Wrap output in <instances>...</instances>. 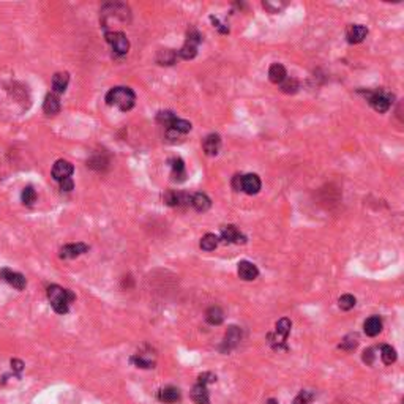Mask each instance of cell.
I'll list each match as a JSON object with an SVG mask.
<instances>
[{"instance_id":"6da1fadb","label":"cell","mask_w":404,"mask_h":404,"mask_svg":"<svg viewBox=\"0 0 404 404\" xmlns=\"http://www.w3.org/2000/svg\"><path fill=\"white\" fill-rule=\"evenodd\" d=\"M106 103L127 112L136 105V95L130 87H114L106 93Z\"/></svg>"},{"instance_id":"7a4b0ae2","label":"cell","mask_w":404,"mask_h":404,"mask_svg":"<svg viewBox=\"0 0 404 404\" xmlns=\"http://www.w3.org/2000/svg\"><path fill=\"white\" fill-rule=\"evenodd\" d=\"M48 298L51 301V307L55 313L66 314L70 310V303L74 300V294L68 289H63L57 284H52L48 287Z\"/></svg>"},{"instance_id":"3957f363","label":"cell","mask_w":404,"mask_h":404,"mask_svg":"<svg viewBox=\"0 0 404 404\" xmlns=\"http://www.w3.org/2000/svg\"><path fill=\"white\" fill-rule=\"evenodd\" d=\"M362 93L366 96L368 103L371 105L373 109L377 112H387L390 109L391 103H393V95L387 90H384V88H379V90H366Z\"/></svg>"},{"instance_id":"277c9868","label":"cell","mask_w":404,"mask_h":404,"mask_svg":"<svg viewBox=\"0 0 404 404\" xmlns=\"http://www.w3.org/2000/svg\"><path fill=\"white\" fill-rule=\"evenodd\" d=\"M202 41V37H200V33L197 30H189L188 32V37H186V41L183 44V48L177 52V55L180 59L183 60H191L196 57V54H197V46H199V43Z\"/></svg>"},{"instance_id":"5b68a950","label":"cell","mask_w":404,"mask_h":404,"mask_svg":"<svg viewBox=\"0 0 404 404\" xmlns=\"http://www.w3.org/2000/svg\"><path fill=\"white\" fill-rule=\"evenodd\" d=\"M290 327H292V322H290L287 318H283V319H279L276 322V325H275V333L268 336L275 349H279V347L284 346V343L287 340V335L290 333Z\"/></svg>"},{"instance_id":"8992f818","label":"cell","mask_w":404,"mask_h":404,"mask_svg":"<svg viewBox=\"0 0 404 404\" xmlns=\"http://www.w3.org/2000/svg\"><path fill=\"white\" fill-rule=\"evenodd\" d=\"M106 41L111 44L112 51L119 55L127 54L130 49V41L127 38V35L123 32L119 30H112V32H106Z\"/></svg>"},{"instance_id":"52a82bcc","label":"cell","mask_w":404,"mask_h":404,"mask_svg":"<svg viewBox=\"0 0 404 404\" xmlns=\"http://www.w3.org/2000/svg\"><path fill=\"white\" fill-rule=\"evenodd\" d=\"M73 172H74V167L70 161L59 160L52 166V178L59 183L62 180H65V178H70L73 175Z\"/></svg>"},{"instance_id":"ba28073f","label":"cell","mask_w":404,"mask_h":404,"mask_svg":"<svg viewBox=\"0 0 404 404\" xmlns=\"http://www.w3.org/2000/svg\"><path fill=\"white\" fill-rule=\"evenodd\" d=\"M240 340H242V330L239 327H235V325H232V327L228 329L226 335H224L221 351L223 352H231L234 347H237Z\"/></svg>"},{"instance_id":"9c48e42d","label":"cell","mask_w":404,"mask_h":404,"mask_svg":"<svg viewBox=\"0 0 404 404\" xmlns=\"http://www.w3.org/2000/svg\"><path fill=\"white\" fill-rule=\"evenodd\" d=\"M221 239L226 243H245L246 237L234 226V224H228V226L221 228Z\"/></svg>"},{"instance_id":"30bf717a","label":"cell","mask_w":404,"mask_h":404,"mask_svg":"<svg viewBox=\"0 0 404 404\" xmlns=\"http://www.w3.org/2000/svg\"><path fill=\"white\" fill-rule=\"evenodd\" d=\"M259 189H261V178L256 174L242 175V191L253 196L259 193Z\"/></svg>"},{"instance_id":"8fae6325","label":"cell","mask_w":404,"mask_h":404,"mask_svg":"<svg viewBox=\"0 0 404 404\" xmlns=\"http://www.w3.org/2000/svg\"><path fill=\"white\" fill-rule=\"evenodd\" d=\"M88 251V246L85 243H70L60 248V257L62 259H74V257L81 256Z\"/></svg>"},{"instance_id":"7c38bea8","label":"cell","mask_w":404,"mask_h":404,"mask_svg":"<svg viewBox=\"0 0 404 404\" xmlns=\"http://www.w3.org/2000/svg\"><path fill=\"white\" fill-rule=\"evenodd\" d=\"M368 35V29L362 24H352L347 27L346 30V37H347V41L351 44H358L362 43Z\"/></svg>"},{"instance_id":"4fadbf2b","label":"cell","mask_w":404,"mask_h":404,"mask_svg":"<svg viewBox=\"0 0 404 404\" xmlns=\"http://www.w3.org/2000/svg\"><path fill=\"white\" fill-rule=\"evenodd\" d=\"M239 276L243 279V281H253L257 276H259V270H257V267L250 262V261H240L239 262Z\"/></svg>"},{"instance_id":"5bb4252c","label":"cell","mask_w":404,"mask_h":404,"mask_svg":"<svg viewBox=\"0 0 404 404\" xmlns=\"http://www.w3.org/2000/svg\"><path fill=\"white\" fill-rule=\"evenodd\" d=\"M0 275H2V278L5 279L8 284L16 287L18 290H22V289L26 287V284H27L24 275H21L18 272H13V270H8V268H4V270L0 272Z\"/></svg>"},{"instance_id":"9a60e30c","label":"cell","mask_w":404,"mask_h":404,"mask_svg":"<svg viewBox=\"0 0 404 404\" xmlns=\"http://www.w3.org/2000/svg\"><path fill=\"white\" fill-rule=\"evenodd\" d=\"M202 147H204V152L209 156H215L220 152L221 147V139L218 134H209V136L202 142Z\"/></svg>"},{"instance_id":"2e32d148","label":"cell","mask_w":404,"mask_h":404,"mask_svg":"<svg viewBox=\"0 0 404 404\" xmlns=\"http://www.w3.org/2000/svg\"><path fill=\"white\" fill-rule=\"evenodd\" d=\"M70 82V74L68 73H55L52 76V92L55 95L63 93L66 90Z\"/></svg>"},{"instance_id":"e0dca14e","label":"cell","mask_w":404,"mask_h":404,"mask_svg":"<svg viewBox=\"0 0 404 404\" xmlns=\"http://www.w3.org/2000/svg\"><path fill=\"white\" fill-rule=\"evenodd\" d=\"M43 111L46 116H55L59 114L60 111V99L55 93H49L46 98H44V103H43Z\"/></svg>"},{"instance_id":"ac0fdd59","label":"cell","mask_w":404,"mask_h":404,"mask_svg":"<svg viewBox=\"0 0 404 404\" xmlns=\"http://www.w3.org/2000/svg\"><path fill=\"white\" fill-rule=\"evenodd\" d=\"M363 330L368 336H376L382 332V321H380L379 316L368 318L363 324Z\"/></svg>"},{"instance_id":"d6986e66","label":"cell","mask_w":404,"mask_h":404,"mask_svg":"<svg viewBox=\"0 0 404 404\" xmlns=\"http://www.w3.org/2000/svg\"><path fill=\"white\" fill-rule=\"evenodd\" d=\"M191 398L196 404H210V396H209V390H207V385H202V384H196L193 387V391H191Z\"/></svg>"},{"instance_id":"ffe728a7","label":"cell","mask_w":404,"mask_h":404,"mask_svg":"<svg viewBox=\"0 0 404 404\" xmlns=\"http://www.w3.org/2000/svg\"><path fill=\"white\" fill-rule=\"evenodd\" d=\"M191 206L197 212H207L210 209V206H212V200L204 193H196V194L191 196Z\"/></svg>"},{"instance_id":"44dd1931","label":"cell","mask_w":404,"mask_h":404,"mask_svg":"<svg viewBox=\"0 0 404 404\" xmlns=\"http://www.w3.org/2000/svg\"><path fill=\"white\" fill-rule=\"evenodd\" d=\"M286 68L281 63H273L268 70V79H270L273 84H281L286 79Z\"/></svg>"},{"instance_id":"7402d4cb","label":"cell","mask_w":404,"mask_h":404,"mask_svg":"<svg viewBox=\"0 0 404 404\" xmlns=\"http://www.w3.org/2000/svg\"><path fill=\"white\" fill-rule=\"evenodd\" d=\"M158 398L163 402H167V404L177 402L178 399H180V390L175 388V387H164V388L160 390Z\"/></svg>"},{"instance_id":"603a6c76","label":"cell","mask_w":404,"mask_h":404,"mask_svg":"<svg viewBox=\"0 0 404 404\" xmlns=\"http://www.w3.org/2000/svg\"><path fill=\"white\" fill-rule=\"evenodd\" d=\"M206 321L210 325H220L224 321V313L220 307H210L206 311Z\"/></svg>"},{"instance_id":"cb8c5ba5","label":"cell","mask_w":404,"mask_h":404,"mask_svg":"<svg viewBox=\"0 0 404 404\" xmlns=\"http://www.w3.org/2000/svg\"><path fill=\"white\" fill-rule=\"evenodd\" d=\"M171 167H172V177L174 180H178V182H183L185 180V163L182 158H172L171 160Z\"/></svg>"},{"instance_id":"d4e9b609","label":"cell","mask_w":404,"mask_h":404,"mask_svg":"<svg viewBox=\"0 0 404 404\" xmlns=\"http://www.w3.org/2000/svg\"><path fill=\"white\" fill-rule=\"evenodd\" d=\"M167 130H174V131H177L178 134H186V133L191 131V123H189L188 120H183V119L175 117Z\"/></svg>"},{"instance_id":"484cf974","label":"cell","mask_w":404,"mask_h":404,"mask_svg":"<svg viewBox=\"0 0 404 404\" xmlns=\"http://www.w3.org/2000/svg\"><path fill=\"white\" fill-rule=\"evenodd\" d=\"M220 239L215 234H206L204 237L200 239V248L204 251H213L218 246Z\"/></svg>"},{"instance_id":"4316f807","label":"cell","mask_w":404,"mask_h":404,"mask_svg":"<svg viewBox=\"0 0 404 404\" xmlns=\"http://www.w3.org/2000/svg\"><path fill=\"white\" fill-rule=\"evenodd\" d=\"M380 358H382V362L385 365H391L396 362V351L393 349L391 346L388 344H384L380 347Z\"/></svg>"},{"instance_id":"83f0119b","label":"cell","mask_w":404,"mask_h":404,"mask_svg":"<svg viewBox=\"0 0 404 404\" xmlns=\"http://www.w3.org/2000/svg\"><path fill=\"white\" fill-rule=\"evenodd\" d=\"M21 199H22V204L24 206H32L33 202L37 200V191L33 189V186H26L24 189H22Z\"/></svg>"},{"instance_id":"f1b7e54d","label":"cell","mask_w":404,"mask_h":404,"mask_svg":"<svg viewBox=\"0 0 404 404\" xmlns=\"http://www.w3.org/2000/svg\"><path fill=\"white\" fill-rule=\"evenodd\" d=\"M358 344V335L357 333H352V335H347L346 338L341 341L340 344V349H344V351H354Z\"/></svg>"},{"instance_id":"f546056e","label":"cell","mask_w":404,"mask_h":404,"mask_svg":"<svg viewBox=\"0 0 404 404\" xmlns=\"http://www.w3.org/2000/svg\"><path fill=\"white\" fill-rule=\"evenodd\" d=\"M177 59V54L171 49H163L158 54V62L160 65H172Z\"/></svg>"},{"instance_id":"4dcf8cb0","label":"cell","mask_w":404,"mask_h":404,"mask_svg":"<svg viewBox=\"0 0 404 404\" xmlns=\"http://www.w3.org/2000/svg\"><path fill=\"white\" fill-rule=\"evenodd\" d=\"M177 116L174 114V112H171V111H161V112H158V116H156V122L160 123V125H163V127H166V128H169V125L172 123V120L175 119Z\"/></svg>"},{"instance_id":"1f68e13d","label":"cell","mask_w":404,"mask_h":404,"mask_svg":"<svg viewBox=\"0 0 404 404\" xmlns=\"http://www.w3.org/2000/svg\"><path fill=\"white\" fill-rule=\"evenodd\" d=\"M355 303H357V300H355V297L351 295V294H344V295H341L340 300H338V305H340V308H341L343 311H349V310H352V308L355 307Z\"/></svg>"},{"instance_id":"d6a6232c","label":"cell","mask_w":404,"mask_h":404,"mask_svg":"<svg viewBox=\"0 0 404 404\" xmlns=\"http://www.w3.org/2000/svg\"><path fill=\"white\" fill-rule=\"evenodd\" d=\"M313 398H314L313 391H310V390H301L300 393H298V396L294 399L292 404H308ZM268 404H276V402L273 399H270V401H268Z\"/></svg>"},{"instance_id":"836d02e7","label":"cell","mask_w":404,"mask_h":404,"mask_svg":"<svg viewBox=\"0 0 404 404\" xmlns=\"http://www.w3.org/2000/svg\"><path fill=\"white\" fill-rule=\"evenodd\" d=\"M281 90L284 93H295L298 90V81L294 79V77H286L281 82Z\"/></svg>"},{"instance_id":"e575fe53","label":"cell","mask_w":404,"mask_h":404,"mask_svg":"<svg viewBox=\"0 0 404 404\" xmlns=\"http://www.w3.org/2000/svg\"><path fill=\"white\" fill-rule=\"evenodd\" d=\"M217 380V376L215 374H212V373H202L197 379V382L202 384V385H207L210 382H215Z\"/></svg>"},{"instance_id":"d590c367","label":"cell","mask_w":404,"mask_h":404,"mask_svg":"<svg viewBox=\"0 0 404 404\" xmlns=\"http://www.w3.org/2000/svg\"><path fill=\"white\" fill-rule=\"evenodd\" d=\"M74 188V183H73V178H65V180L60 182V189L62 191H66V193H70L71 189Z\"/></svg>"},{"instance_id":"8d00e7d4","label":"cell","mask_w":404,"mask_h":404,"mask_svg":"<svg viewBox=\"0 0 404 404\" xmlns=\"http://www.w3.org/2000/svg\"><path fill=\"white\" fill-rule=\"evenodd\" d=\"M374 349H366L365 352H363V362H366L368 365H373V362H374Z\"/></svg>"},{"instance_id":"74e56055","label":"cell","mask_w":404,"mask_h":404,"mask_svg":"<svg viewBox=\"0 0 404 404\" xmlns=\"http://www.w3.org/2000/svg\"><path fill=\"white\" fill-rule=\"evenodd\" d=\"M232 188L235 189V191H242V175H234Z\"/></svg>"},{"instance_id":"f35d334b","label":"cell","mask_w":404,"mask_h":404,"mask_svg":"<svg viewBox=\"0 0 404 404\" xmlns=\"http://www.w3.org/2000/svg\"><path fill=\"white\" fill-rule=\"evenodd\" d=\"M11 366H13L15 371L21 373V371H22V366H24V365H22V362H21V360H13V362H11Z\"/></svg>"}]
</instances>
